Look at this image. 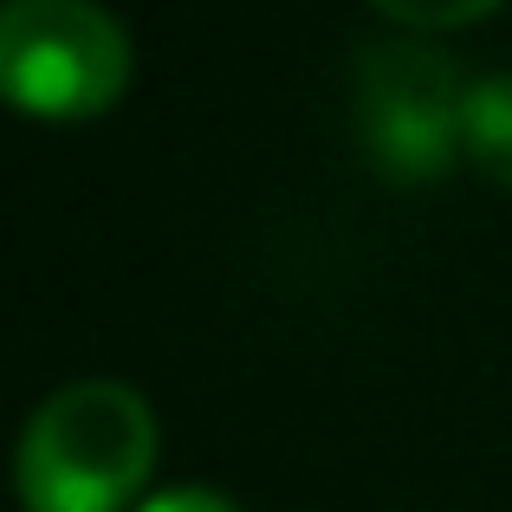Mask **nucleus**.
<instances>
[{"instance_id": "1", "label": "nucleus", "mask_w": 512, "mask_h": 512, "mask_svg": "<svg viewBox=\"0 0 512 512\" xmlns=\"http://www.w3.org/2000/svg\"><path fill=\"white\" fill-rule=\"evenodd\" d=\"M156 415L130 383L78 376L20 428L13 487L26 512H117L156 467Z\"/></svg>"}, {"instance_id": "2", "label": "nucleus", "mask_w": 512, "mask_h": 512, "mask_svg": "<svg viewBox=\"0 0 512 512\" xmlns=\"http://www.w3.org/2000/svg\"><path fill=\"white\" fill-rule=\"evenodd\" d=\"M350 117H357V150L389 182H435L467 150V85L448 52L422 39H383L357 52Z\"/></svg>"}, {"instance_id": "3", "label": "nucleus", "mask_w": 512, "mask_h": 512, "mask_svg": "<svg viewBox=\"0 0 512 512\" xmlns=\"http://www.w3.org/2000/svg\"><path fill=\"white\" fill-rule=\"evenodd\" d=\"M130 78V33L98 0H0V98L26 117H98Z\"/></svg>"}, {"instance_id": "4", "label": "nucleus", "mask_w": 512, "mask_h": 512, "mask_svg": "<svg viewBox=\"0 0 512 512\" xmlns=\"http://www.w3.org/2000/svg\"><path fill=\"white\" fill-rule=\"evenodd\" d=\"M461 143L493 182L512 188V72H493V78H480V85H467Z\"/></svg>"}, {"instance_id": "5", "label": "nucleus", "mask_w": 512, "mask_h": 512, "mask_svg": "<svg viewBox=\"0 0 512 512\" xmlns=\"http://www.w3.org/2000/svg\"><path fill=\"white\" fill-rule=\"evenodd\" d=\"M383 7L389 20H409V26H461V20H480L493 0H370Z\"/></svg>"}, {"instance_id": "6", "label": "nucleus", "mask_w": 512, "mask_h": 512, "mask_svg": "<svg viewBox=\"0 0 512 512\" xmlns=\"http://www.w3.org/2000/svg\"><path fill=\"white\" fill-rule=\"evenodd\" d=\"M137 512H234L221 500V493H208V487H175V493H156L150 506H137Z\"/></svg>"}]
</instances>
